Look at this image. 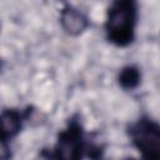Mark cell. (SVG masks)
<instances>
[{"instance_id": "1", "label": "cell", "mask_w": 160, "mask_h": 160, "mask_svg": "<svg viewBox=\"0 0 160 160\" xmlns=\"http://www.w3.org/2000/svg\"><path fill=\"white\" fill-rule=\"evenodd\" d=\"M138 2L134 0H116L106 11L104 31L106 40L116 48H128L135 40L138 25Z\"/></svg>"}, {"instance_id": "2", "label": "cell", "mask_w": 160, "mask_h": 160, "mask_svg": "<svg viewBox=\"0 0 160 160\" xmlns=\"http://www.w3.org/2000/svg\"><path fill=\"white\" fill-rule=\"evenodd\" d=\"M86 154V140L79 114L71 115L66 125L58 132L54 148L50 150L51 160H82Z\"/></svg>"}, {"instance_id": "3", "label": "cell", "mask_w": 160, "mask_h": 160, "mask_svg": "<svg viewBox=\"0 0 160 160\" xmlns=\"http://www.w3.org/2000/svg\"><path fill=\"white\" fill-rule=\"evenodd\" d=\"M126 132L142 160H160V125L154 118L140 116L128 126Z\"/></svg>"}, {"instance_id": "4", "label": "cell", "mask_w": 160, "mask_h": 160, "mask_svg": "<svg viewBox=\"0 0 160 160\" xmlns=\"http://www.w3.org/2000/svg\"><path fill=\"white\" fill-rule=\"evenodd\" d=\"M29 114L30 108L26 110L6 108L0 111V146L4 151L0 160L10 159V144L20 134L25 120L29 118Z\"/></svg>"}, {"instance_id": "5", "label": "cell", "mask_w": 160, "mask_h": 160, "mask_svg": "<svg viewBox=\"0 0 160 160\" xmlns=\"http://www.w3.org/2000/svg\"><path fill=\"white\" fill-rule=\"evenodd\" d=\"M59 21L61 29L70 36L81 35L90 25L89 18L80 9L70 4H65L60 10Z\"/></svg>"}, {"instance_id": "6", "label": "cell", "mask_w": 160, "mask_h": 160, "mask_svg": "<svg viewBox=\"0 0 160 160\" xmlns=\"http://www.w3.org/2000/svg\"><path fill=\"white\" fill-rule=\"evenodd\" d=\"M118 84L125 91H132L141 82V71L136 65H125L118 72Z\"/></svg>"}, {"instance_id": "7", "label": "cell", "mask_w": 160, "mask_h": 160, "mask_svg": "<svg viewBox=\"0 0 160 160\" xmlns=\"http://www.w3.org/2000/svg\"><path fill=\"white\" fill-rule=\"evenodd\" d=\"M125 160H135V159H125Z\"/></svg>"}]
</instances>
